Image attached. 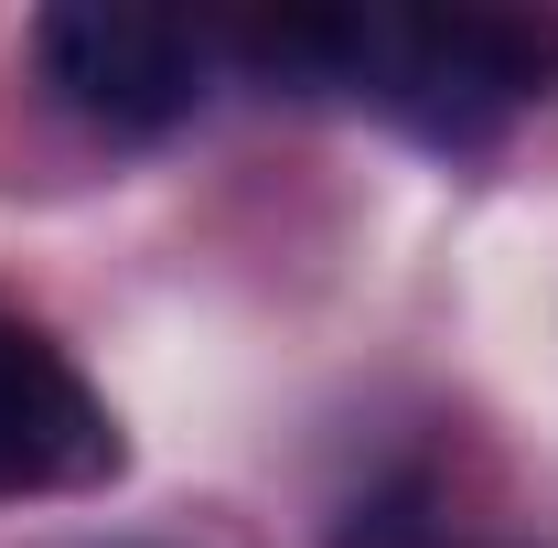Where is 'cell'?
<instances>
[{
  "instance_id": "277c9868",
  "label": "cell",
  "mask_w": 558,
  "mask_h": 548,
  "mask_svg": "<svg viewBox=\"0 0 558 548\" xmlns=\"http://www.w3.org/2000/svg\"><path fill=\"white\" fill-rule=\"evenodd\" d=\"M333 548H451V527H440V505L418 484H387V495H365L333 527Z\"/></svg>"
},
{
  "instance_id": "6da1fadb",
  "label": "cell",
  "mask_w": 558,
  "mask_h": 548,
  "mask_svg": "<svg viewBox=\"0 0 558 548\" xmlns=\"http://www.w3.org/2000/svg\"><path fill=\"white\" fill-rule=\"evenodd\" d=\"M548 86L558 22L537 11H409V22H376V55H365V97H387L398 130H418L429 151H484Z\"/></svg>"
},
{
  "instance_id": "3957f363",
  "label": "cell",
  "mask_w": 558,
  "mask_h": 548,
  "mask_svg": "<svg viewBox=\"0 0 558 548\" xmlns=\"http://www.w3.org/2000/svg\"><path fill=\"white\" fill-rule=\"evenodd\" d=\"M97 474H119V430L97 409V388L33 323L0 312V495L97 484Z\"/></svg>"
},
{
  "instance_id": "7a4b0ae2",
  "label": "cell",
  "mask_w": 558,
  "mask_h": 548,
  "mask_svg": "<svg viewBox=\"0 0 558 548\" xmlns=\"http://www.w3.org/2000/svg\"><path fill=\"white\" fill-rule=\"evenodd\" d=\"M33 55H44V86L108 140H161L205 97V44L183 22H150V11H97V0L44 11Z\"/></svg>"
}]
</instances>
